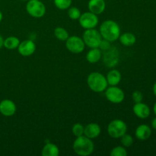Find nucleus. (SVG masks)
<instances>
[{
    "label": "nucleus",
    "mask_w": 156,
    "mask_h": 156,
    "mask_svg": "<svg viewBox=\"0 0 156 156\" xmlns=\"http://www.w3.org/2000/svg\"><path fill=\"white\" fill-rule=\"evenodd\" d=\"M99 32L103 39L112 43L117 41L120 37V27L116 21L113 20H107L100 26Z\"/></svg>",
    "instance_id": "f257e3e1"
},
{
    "label": "nucleus",
    "mask_w": 156,
    "mask_h": 156,
    "mask_svg": "<svg viewBox=\"0 0 156 156\" xmlns=\"http://www.w3.org/2000/svg\"><path fill=\"white\" fill-rule=\"evenodd\" d=\"M73 147L74 152L78 155L88 156L94 152V145L91 139L83 135L76 137Z\"/></svg>",
    "instance_id": "f03ea898"
},
{
    "label": "nucleus",
    "mask_w": 156,
    "mask_h": 156,
    "mask_svg": "<svg viewBox=\"0 0 156 156\" xmlns=\"http://www.w3.org/2000/svg\"><path fill=\"white\" fill-rule=\"evenodd\" d=\"M87 84L91 91L100 93L105 91L108 88V81L106 77L100 73H91L87 78Z\"/></svg>",
    "instance_id": "7ed1b4c3"
},
{
    "label": "nucleus",
    "mask_w": 156,
    "mask_h": 156,
    "mask_svg": "<svg viewBox=\"0 0 156 156\" xmlns=\"http://www.w3.org/2000/svg\"><path fill=\"white\" fill-rule=\"evenodd\" d=\"M103 39L98 30L94 28L86 29L82 35V40L85 46L89 48H96L98 47L101 40Z\"/></svg>",
    "instance_id": "20e7f679"
},
{
    "label": "nucleus",
    "mask_w": 156,
    "mask_h": 156,
    "mask_svg": "<svg viewBox=\"0 0 156 156\" xmlns=\"http://www.w3.org/2000/svg\"><path fill=\"white\" fill-rule=\"evenodd\" d=\"M126 131H127L126 123L122 120L116 119V120H112L108 124V133L110 136L112 138H120L123 134L126 133Z\"/></svg>",
    "instance_id": "39448f33"
},
{
    "label": "nucleus",
    "mask_w": 156,
    "mask_h": 156,
    "mask_svg": "<svg viewBox=\"0 0 156 156\" xmlns=\"http://www.w3.org/2000/svg\"><path fill=\"white\" fill-rule=\"evenodd\" d=\"M26 11L33 18H42L46 13V7L41 0H28Z\"/></svg>",
    "instance_id": "423d86ee"
},
{
    "label": "nucleus",
    "mask_w": 156,
    "mask_h": 156,
    "mask_svg": "<svg viewBox=\"0 0 156 156\" xmlns=\"http://www.w3.org/2000/svg\"><path fill=\"white\" fill-rule=\"evenodd\" d=\"M66 47L69 51L77 54L84 51L85 44L82 38L78 36H72L69 37L68 39L66 41Z\"/></svg>",
    "instance_id": "0eeeda50"
},
{
    "label": "nucleus",
    "mask_w": 156,
    "mask_h": 156,
    "mask_svg": "<svg viewBox=\"0 0 156 156\" xmlns=\"http://www.w3.org/2000/svg\"><path fill=\"white\" fill-rule=\"evenodd\" d=\"M105 97L113 104H120L124 100L125 94L121 88L117 86H111L105 90Z\"/></svg>",
    "instance_id": "6e6552de"
},
{
    "label": "nucleus",
    "mask_w": 156,
    "mask_h": 156,
    "mask_svg": "<svg viewBox=\"0 0 156 156\" xmlns=\"http://www.w3.org/2000/svg\"><path fill=\"white\" fill-rule=\"evenodd\" d=\"M79 24L84 29L95 28L98 24V18L97 15L91 12H87L81 14L80 18H79Z\"/></svg>",
    "instance_id": "1a4fd4ad"
},
{
    "label": "nucleus",
    "mask_w": 156,
    "mask_h": 156,
    "mask_svg": "<svg viewBox=\"0 0 156 156\" xmlns=\"http://www.w3.org/2000/svg\"><path fill=\"white\" fill-rule=\"evenodd\" d=\"M119 61L118 50L114 47H110L108 50H105L104 54V62L108 67H114L117 64Z\"/></svg>",
    "instance_id": "9d476101"
},
{
    "label": "nucleus",
    "mask_w": 156,
    "mask_h": 156,
    "mask_svg": "<svg viewBox=\"0 0 156 156\" xmlns=\"http://www.w3.org/2000/svg\"><path fill=\"white\" fill-rule=\"evenodd\" d=\"M17 107L10 99H4L0 102V113L5 117H12L16 113Z\"/></svg>",
    "instance_id": "9b49d317"
},
{
    "label": "nucleus",
    "mask_w": 156,
    "mask_h": 156,
    "mask_svg": "<svg viewBox=\"0 0 156 156\" xmlns=\"http://www.w3.org/2000/svg\"><path fill=\"white\" fill-rule=\"evenodd\" d=\"M18 53L23 56H30L36 50V45L34 42L30 40H25L23 42H20L18 47Z\"/></svg>",
    "instance_id": "f8f14e48"
},
{
    "label": "nucleus",
    "mask_w": 156,
    "mask_h": 156,
    "mask_svg": "<svg viewBox=\"0 0 156 156\" xmlns=\"http://www.w3.org/2000/svg\"><path fill=\"white\" fill-rule=\"evenodd\" d=\"M133 111L135 115L140 119H146L150 115V108L146 104L143 102L135 103Z\"/></svg>",
    "instance_id": "ddd939ff"
},
{
    "label": "nucleus",
    "mask_w": 156,
    "mask_h": 156,
    "mask_svg": "<svg viewBox=\"0 0 156 156\" xmlns=\"http://www.w3.org/2000/svg\"><path fill=\"white\" fill-rule=\"evenodd\" d=\"M101 129L100 126L98 123H88L85 126L84 136L91 139V140H93V139H96L99 136V135L101 134Z\"/></svg>",
    "instance_id": "4468645a"
},
{
    "label": "nucleus",
    "mask_w": 156,
    "mask_h": 156,
    "mask_svg": "<svg viewBox=\"0 0 156 156\" xmlns=\"http://www.w3.org/2000/svg\"><path fill=\"white\" fill-rule=\"evenodd\" d=\"M88 8L89 12L98 15L105 12L106 3L105 0H89Z\"/></svg>",
    "instance_id": "2eb2a0df"
},
{
    "label": "nucleus",
    "mask_w": 156,
    "mask_h": 156,
    "mask_svg": "<svg viewBox=\"0 0 156 156\" xmlns=\"http://www.w3.org/2000/svg\"><path fill=\"white\" fill-rule=\"evenodd\" d=\"M152 135V129L148 125L141 124L136 128L135 132V136L138 140L145 141L150 138Z\"/></svg>",
    "instance_id": "dca6fc26"
},
{
    "label": "nucleus",
    "mask_w": 156,
    "mask_h": 156,
    "mask_svg": "<svg viewBox=\"0 0 156 156\" xmlns=\"http://www.w3.org/2000/svg\"><path fill=\"white\" fill-rule=\"evenodd\" d=\"M121 73L117 69L111 70L106 76L108 85L111 86H117L121 81Z\"/></svg>",
    "instance_id": "f3484780"
},
{
    "label": "nucleus",
    "mask_w": 156,
    "mask_h": 156,
    "mask_svg": "<svg viewBox=\"0 0 156 156\" xmlns=\"http://www.w3.org/2000/svg\"><path fill=\"white\" fill-rule=\"evenodd\" d=\"M101 50L98 48H91V50L87 53L86 59L90 63H96L101 59Z\"/></svg>",
    "instance_id": "a211bd4d"
},
{
    "label": "nucleus",
    "mask_w": 156,
    "mask_h": 156,
    "mask_svg": "<svg viewBox=\"0 0 156 156\" xmlns=\"http://www.w3.org/2000/svg\"><path fill=\"white\" fill-rule=\"evenodd\" d=\"M41 154L43 156H58L59 154V149L58 146L53 143H48L44 146Z\"/></svg>",
    "instance_id": "6ab92c4d"
},
{
    "label": "nucleus",
    "mask_w": 156,
    "mask_h": 156,
    "mask_svg": "<svg viewBox=\"0 0 156 156\" xmlns=\"http://www.w3.org/2000/svg\"><path fill=\"white\" fill-rule=\"evenodd\" d=\"M119 41L121 43L122 45L125 46V47H131L136 43V38L135 35L133 34L126 32V33L120 35Z\"/></svg>",
    "instance_id": "aec40b11"
},
{
    "label": "nucleus",
    "mask_w": 156,
    "mask_h": 156,
    "mask_svg": "<svg viewBox=\"0 0 156 156\" xmlns=\"http://www.w3.org/2000/svg\"><path fill=\"white\" fill-rule=\"evenodd\" d=\"M19 44L20 40L18 37L11 36L4 40L3 47H5V48L8 49V50H15V49H18Z\"/></svg>",
    "instance_id": "412c9836"
},
{
    "label": "nucleus",
    "mask_w": 156,
    "mask_h": 156,
    "mask_svg": "<svg viewBox=\"0 0 156 156\" xmlns=\"http://www.w3.org/2000/svg\"><path fill=\"white\" fill-rule=\"evenodd\" d=\"M54 36L59 41H66L69 37V33L63 27H57L54 30Z\"/></svg>",
    "instance_id": "4be33fe9"
},
{
    "label": "nucleus",
    "mask_w": 156,
    "mask_h": 156,
    "mask_svg": "<svg viewBox=\"0 0 156 156\" xmlns=\"http://www.w3.org/2000/svg\"><path fill=\"white\" fill-rule=\"evenodd\" d=\"M54 4L59 10H66L71 6L73 0H53Z\"/></svg>",
    "instance_id": "5701e85b"
},
{
    "label": "nucleus",
    "mask_w": 156,
    "mask_h": 156,
    "mask_svg": "<svg viewBox=\"0 0 156 156\" xmlns=\"http://www.w3.org/2000/svg\"><path fill=\"white\" fill-rule=\"evenodd\" d=\"M110 155L111 156H126L127 151L126 150L124 146H116V147L113 148Z\"/></svg>",
    "instance_id": "b1692460"
},
{
    "label": "nucleus",
    "mask_w": 156,
    "mask_h": 156,
    "mask_svg": "<svg viewBox=\"0 0 156 156\" xmlns=\"http://www.w3.org/2000/svg\"><path fill=\"white\" fill-rule=\"evenodd\" d=\"M84 129H85V127L82 123H76L72 127V132L75 136L79 137L84 135Z\"/></svg>",
    "instance_id": "393cba45"
},
{
    "label": "nucleus",
    "mask_w": 156,
    "mask_h": 156,
    "mask_svg": "<svg viewBox=\"0 0 156 156\" xmlns=\"http://www.w3.org/2000/svg\"><path fill=\"white\" fill-rule=\"evenodd\" d=\"M120 142L124 147H130L133 143V138L132 136L126 133L120 137Z\"/></svg>",
    "instance_id": "a878e982"
},
{
    "label": "nucleus",
    "mask_w": 156,
    "mask_h": 156,
    "mask_svg": "<svg viewBox=\"0 0 156 156\" xmlns=\"http://www.w3.org/2000/svg\"><path fill=\"white\" fill-rule=\"evenodd\" d=\"M68 16L72 20H78L81 16V12L78 8L71 7L68 9Z\"/></svg>",
    "instance_id": "bb28decb"
},
{
    "label": "nucleus",
    "mask_w": 156,
    "mask_h": 156,
    "mask_svg": "<svg viewBox=\"0 0 156 156\" xmlns=\"http://www.w3.org/2000/svg\"><path fill=\"white\" fill-rule=\"evenodd\" d=\"M132 98L135 103H140V102L143 101V95L141 91H135L132 94Z\"/></svg>",
    "instance_id": "cd10ccee"
},
{
    "label": "nucleus",
    "mask_w": 156,
    "mask_h": 156,
    "mask_svg": "<svg viewBox=\"0 0 156 156\" xmlns=\"http://www.w3.org/2000/svg\"><path fill=\"white\" fill-rule=\"evenodd\" d=\"M110 47H111V42L107 41V40L105 39H102L101 41L98 48L100 49L101 50H104V51H105V50H108Z\"/></svg>",
    "instance_id": "c85d7f7f"
},
{
    "label": "nucleus",
    "mask_w": 156,
    "mask_h": 156,
    "mask_svg": "<svg viewBox=\"0 0 156 156\" xmlns=\"http://www.w3.org/2000/svg\"><path fill=\"white\" fill-rule=\"evenodd\" d=\"M152 127L156 130V117L152 120Z\"/></svg>",
    "instance_id": "c756f323"
},
{
    "label": "nucleus",
    "mask_w": 156,
    "mask_h": 156,
    "mask_svg": "<svg viewBox=\"0 0 156 156\" xmlns=\"http://www.w3.org/2000/svg\"><path fill=\"white\" fill-rule=\"evenodd\" d=\"M3 44H4V39H3L2 36L0 34V49L3 47Z\"/></svg>",
    "instance_id": "7c9ffc66"
},
{
    "label": "nucleus",
    "mask_w": 156,
    "mask_h": 156,
    "mask_svg": "<svg viewBox=\"0 0 156 156\" xmlns=\"http://www.w3.org/2000/svg\"><path fill=\"white\" fill-rule=\"evenodd\" d=\"M153 93L156 97V82L154 84V85H153Z\"/></svg>",
    "instance_id": "2f4dec72"
},
{
    "label": "nucleus",
    "mask_w": 156,
    "mask_h": 156,
    "mask_svg": "<svg viewBox=\"0 0 156 156\" xmlns=\"http://www.w3.org/2000/svg\"><path fill=\"white\" fill-rule=\"evenodd\" d=\"M153 111H154V114H155V115H156V102H155V105H154V107H153Z\"/></svg>",
    "instance_id": "473e14b6"
},
{
    "label": "nucleus",
    "mask_w": 156,
    "mask_h": 156,
    "mask_svg": "<svg viewBox=\"0 0 156 156\" xmlns=\"http://www.w3.org/2000/svg\"><path fill=\"white\" fill-rule=\"evenodd\" d=\"M2 18H3V15H2V13L1 11H0V22H1V21H2Z\"/></svg>",
    "instance_id": "72a5a7b5"
},
{
    "label": "nucleus",
    "mask_w": 156,
    "mask_h": 156,
    "mask_svg": "<svg viewBox=\"0 0 156 156\" xmlns=\"http://www.w3.org/2000/svg\"><path fill=\"white\" fill-rule=\"evenodd\" d=\"M21 1H28V0H21Z\"/></svg>",
    "instance_id": "f704fd0d"
}]
</instances>
